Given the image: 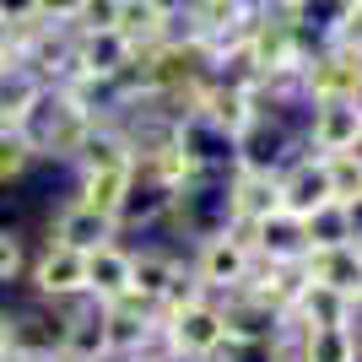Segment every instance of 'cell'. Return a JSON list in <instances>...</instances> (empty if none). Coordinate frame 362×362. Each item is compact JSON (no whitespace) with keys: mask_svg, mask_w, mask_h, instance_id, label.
Wrapping results in <instances>:
<instances>
[{"mask_svg":"<svg viewBox=\"0 0 362 362\" xmlns=\"http://www.w3.org/2000/svg\"><path fill=\"white\" fill-rule=\"evenodd\" d=\"M303 233H308V249H335V243H351V238H357V227H351V211L341 206V200L319 206L314 216H303Z\"/></svg>","mask_w":362,"mask_h":362,"instance_id":"cell-22","label":"cell"},{"mask_svg":"<svg viewBox=\"0 0 362 362\" xmlns=\"http://www.w3.org/2000/svg\"><path fill=\"white\" fill-rule=\"evenodd\" d=\"M0 362H28V357H16V351H0Z\"/></svg>","mask_w":362,"mask_h":362,"instance_id":"cell-36","label":"cell"},{"mask_svg":"<svg viewBox=\"0 0 362 362\" xmlns=\"http://www.w3.org/2000/svg\"><path fill=\"white\" fill-rule=\"evenodd\" d=\"M60 362H108V335H103V308L98 303H71L65 308Z\"/></svg>","mask_w":362,"mask_h":362,"instance_id":"cell-15","label":"cell"},{"mask_svg":"<svg viewBox=\"0 0 362 362\" xmlns=\"http://www.w3.org/2000/svg\"><path fill=\"white\" fill-rule=\"evenodd\" d=\"M130 179H136V168H108V173H81L76 179V200H87L92 211L114 216L119 211L124 189H130Z\"/></svg>","mask_w":362,"mask_h":362,"instance_id":"cell-20","label":"cell"},{"mask_svg":"<svg viewBox=\"0 0 362 362\" xmlns=\"http://www.w3.org/2000/svg\"><path fill=\"white\" fill-rule=\"evenodd\" d=\"M308 108H314V114H308V130H303L308 151L330 157V151L362 146V103H308Z\"/></svg>","mask_w":362,"mask_h":362,"instance_id":"cell-8","label":"cell"},{"mask_svg":"<svg viewBox=\"0 0 362 362\" xmlns=\"http://www.w3.org/2000/svg\"><path fill=\"white\" fill-rule=\"evenodd\" d=\"M276 184H281V211L292 216H314L319 206H330V173H325V157L319 151L303 146L292 163H281V173H276Z\"/></svg>","mask_w":362,"mask_h":362,"instance_id":"cell-6","label":"cell"},{"mask_svg":"<svg viewBox=\"0 0 362 362\" xmlns=\"http://www.w3.org/2000/svg\"><path fill=\"white\" fill-rule=\"evenodd\" d=\"M163 335H168V351H184V357H195V362H216V351L227 346V325H222L216 298L173 308L163 319Z\"/></svg>","mask_w":362,"mask_h":362,"instance_id":"cell-4","label":"cell"},{"mask_svg":"<svg viewBox=\"0 0 362 362\" xmlns=\"http://www.w3.org/2000/svg\"><path fill=\"white\" fill-rule=\"evenodd\" d=\"M119 238V222L103 211H92L87 200H65L60 211H54V222H49V243H60V249H71V255H92V249H103V243Z\"/></svg>","mask_w":362,"mask_h":362,"instance_id":"cell-7","label":"cell"},{"mask_svg":"<svg viewBox=\"0 0 362 362\" xmlns=\"http://www.w3.org/2000/svg\"><path fill=\"white\" fill-rule=\"evenodd\" d=\"M38 16V0H0V28L11 33V28H22V22H33Z\"/></svg>","mask_w":362,"mask_h":362,"instance_id":"cell-28","label":"cell"},{"mask_svg":"<svg viewBox=\"0 0 362 362\" xmlns=\"http://www.w3.org/2000/svg\"><path fill=\"white\" fill-rule=\"evenodd\" d=\"M227 195V222H259V216L281 211V184H276V173H243V168H233L222 184Z\"/></svg>","mask_w":362,"mask_h":362,"instance_id":"cell-9","label":"cell"},{"mask_svg":"<svg viewBox=\"0 0 362 362\" xmlns=\"http://www.w3.org/2000/svg\"><path fill=\"white\" fill-rule=\"evenodd\" d=\"M325 173H330V195L341 200V206L362 200V146L330 151V157H325Z\"/></svg>","mask_w":362,"mask_h":362,"instance_id":"cell-23","label":"cell"},{"mask_svg":"<svg viewBox=\"0 0 362 362\" xmlns=\"http://www.w3.org/2000/svg\"><path fill=\"white\" fill-rule=\"evenodd\" d=\"M292 362H362L357 335L346 325H319V330H281L276 335Z\"/></svg>","mask_w":362,"mask_h":362,"instance_id":"cell-10","label":"cell"},{"mask_svg":"<svg viewBox=\"0 0 362 362\" xmlns=\"http://www.w3.org/2000/svg\"><path fill=\"white\" fill-rule=\"evenodd\" d=\"M130 54L136 49L124 44L114 28H92V33H76V49H71V71H81V76H119L124 65H130Z\"/></svg>","mask_w":362,"mask_h":362,"instance_id":"cell-14","label":"cell"},{"mask_svg":"<svg viewBox=\"0 0 362 362\" xmlns=\"http://www.w3.org/2000/svg\"><path fill=\"white\" fill-rule=\"evenodd\" d=\"M255 255L271 259V265H287V259L308 255V233H303V216L292 211H271L255 222Z\"/></svg>","mask_w":362,"mask_h":362,"instance_id":"cell-17","label":"cell"},{"mask_svg":"<svg viewBox=\"0 0 362 362\" xmlns=\"http://www.w3.org/2000/svg\"><path fill=\"white\" fill-rule=\"evenodd\" d=\"M351 303H357V308H362V281H357V298H351Z\"/></svg>","mask_w":362,"mask_h":362,"instance_id":"cell-38","label":"cell"},{"mask_svg":"<svg viewBox=\"0 0 362 362\" xmlns=\"http://www.w3.org/2000/svg\"><path fill=\"white\" fill-rule=\"evenodd\" d=\"M249 259H255V222H227L206 238H195V255H189V271L211 298L222 292H238L243 276H249Z\"/></svg>","mask_w":362,"mask_h":362,"instance_id":"cell-1","label":"cell"},{"mask_svg":"<svg viewBox=\"0 0 362 362\" xmlns=\"http://www.w3.org/2000/svg\"><path fill=\"white\" fill-rule=\"evenodd\" d=\"M60 346H65V308H49V303L11 308L6 351H16V357H60Z\"/></svg>","mask_w":362,"mask_h":362,"instance_id":"cell-5","label":"cell"},{"mask_svg":"<svg viewBox=\"0 0 362 362\" xmlns=\"http://www.w3.org/2000/svg\"><path fill=\"white\" fill-rule=\"evenodd\" d=\"M216 362H292L281 341H227Z\"/></svg>","mask_w":362,"mask_h":362,"instance_id":"cell-26","label":"cell"},{"mask_svg":"<svg viewBox=\"0 0 362 362\" xmlns=\"http://www.w3.org/2000/svg\"><path fill=\"white\" fill-rule=\"evenodd\" d=\"M130 265H136V249L130 243H103V249H92L87 255V303H114L130 292Z\"/></svg>","mask_w":362,"mask_h":362,"instance_id":"cell-12","label":"cell"},{"mask_svg":"<svg viewBox=\"0 0 362 362\" xmlns=\"http://www.w3.org/2000/svg\"><path fill=\"white\" fill-rule=\"evenodd\" d=\"M76 33H92V28H114V0H81V11L71 22Z\"/></svg>","mask_w":362,"mask_h":362,"instance_id":"cell-27","label":"cell"},{"mask_svg":"<svg viewBox=\"0 0 362 362\" xmlns=\"http://www.w3.org/2000/svg\"><path fill=\"white\" fill-rule=\"evenodd\" d=\"M6 325H11V308H0V351H6Z\"/></svg>","mask_w":362,"mask_h":362,"instance_id":"cell-33","label":"cell"},{"mask_svg":"<svg viewBox=\"0 0 362 362\" xmlns=\"http://www.w3.org/2000/svg\"><path fill=\"white\" fill-rule=\"evenodd\" d=\"M233 6H238V11L249 16V22H255V16H265V11H271L276 0H233Z\"/></svg>","mask_w":362,"mask_h":362,"instance_id":"cell-31","label":"cell"},{"mask_svg":"<svg viewBox=\"0 0 362 362\" xmlns=\"http://www.w3.org/2000/svg\"><path fill=\"white\" fill-rule=\"evenodd\" d=\"M28 362H60V357H28Z\"/></svg>","mask_w":362,"mask_h":362,"instance_id":"cell-37","label":"cell"},{"mask_svg":"<svg viewBox=\"0 0 362 362\" xmlns=\"http://www.w3.org/2000/svg\"><path fill=\"white\" fill-rule=\"evenodd\" d=\"M303 276L319 281V287H335L357 298V281H362V249L357 243H335V249H308L303 255Z\"/></svg>","mask_w":362,"mask_h":362,"instance_id":"cell-16","label":"cell"},{"mask_svg":"<svg viewBox=\"0 0 362 362\" xmlns=\"http://www.w3.org/2000/svg\"><path fill=\"white\" fill-rule=\"evenodd\" d=\"M303 103H362V54L346 44L314 49L303 60Z\"/></svg>","mask_w":362,"mask_h":362,"instance_id":"cell-2","label":"cell"},{"mask_svg":"<svg viewBox=\"0 0 362 362\" xmlns=\"http://www.w3.org/2000/svg\"><path fill=\"white\" fill-rule=\"evenodd\" d=\"M179 271H184V255H173V249H163V243H146V249H136V265H130V292L157 308Z\"/></svg>","mask_w":362,"mask_h":362,"instance_id":"cell-18","label":"cell"},{"mask_svg":"<svg viewBox=\"0 0 362 362\" xmlns=\"http://www.w3.org/2000/svg\"><path fill=\"white\" fill-rule=\"evenodd\" d=\"M303 6H314V0H276V11H292V16H298Z\"/></svg>","mask_w":362,"mask_h":362,"instance_id":"cell-32","label":"cell"},{"mask_svg":"<svg viewBox=\"0 0 362 362\" xmlns=\"http://www.w3.org/2000/svg\"><path fill=\"white\" fill-rule=\"evenodd\" d=\"M28 287H33V298L49 303V308L87 303V255H71L60 243H44V249L28 259Z\"/></svg>","mask_w":362,"mask_h":362,"instance_id":"cell-3","label":"cell"},{"mask_svg":"<svg viewBox=\"0 0 362 362\" xmlns=\"http://www.w3.org/2000/svg\"><path fill=\"white\" fill-rule=\"evenodd\" d=\"M28 276V243L16 227H0V287H11Z\"/></svg>","mask_w":362,"mask_h":362,"instance_id":"cell-25","label":"cell"},{"mask_svg":"<svg viewBox=\"0 0 362 362\" xmlns=\"http://www.w3.org/2000/svg\"><path fill=\"white\" fill-rule=\"evenodd\" d=\"M330 6H341V11H351V6H362V0H330Z\"/></svg>","mask_w":362,"mask_h":362,"instance_id":"cell-35","label":"cell"},{"mask_svg":"<svg viewBox=\"0 0 362 362\" xmlns=\"http://www.w3.org/2000/svg\"><path fill=\"white\" fill-rule=\"evenodd\" d=\"M38 76L28 71V65L16 60V65H0V124H16L22 114H28V103L38 98Z\"/></svg>","mask_w":362,"mask_h":362,"instance_id":"cell-21","label":"cell"},{"mask_svg":"<svg viewBox=\"0 0 362 362\" xmlns=\"http://www.w3.org/2000/svg\"><path fill=\"white\" fill-rule=\"evenodd\" d=\"M76 11H81V0H38V16H44V22H65V28H71Z\"/></svg>","mask_w":362,"mask_h":362,"instance_id":"cell-30","label":"cell"},{"mask_svg":"<svg viewBox=\"0 0 362 362\" xmlns=\"http://www.w3.org/2000/svg\"><path fill=\"white\" fill-rule=\"evenodd\" d=\"M168 11H173V0H114V33L130 49H151L163 38Z\"/></svg>","mask_w":362,"mask_h":362,"instance_id":"cell-19","label":"cell"},{"mask_svg":"<svg viewBox=\"0 0 362 362\" xmlns=\"http://www.w3.org/2000/svg\"><path fill=\"white\" fill-rule=\"evenodd\" d=\"M173 195H179V189H168V184L136 173V179H130V189H124V200H119V211H114L119 238H124V233H141V227H163L168 211H173Z\"/></svg>","mask_w":362,"mask_h":362,"instance_id":"cell-11","label":"cell"},{"mask_svg":"<svg viewBox=\"0 0 362 362\" xmlns=\"http://www.w3.org/2000/svg\"><path fill=\"white\" fill-rule=\"evenodd\" d=\"M157 362H195V357H184V351H168V357H157Z\"/></svg>","mask_w":362,"mask_h":362,"instance_id":"cell-34","label":"cell"},{"mask_svg":"<svg viewBox=\"0 0 362 362\" xmlns=\"http://www.w3.org/2000/svg\"><path fill=\"white\" fill-rule=\"evenodd\" d=\"M216 308H222L227 341H276L281 335V314L265 308L259 298H249V292H222Z\"/></svg>","mask_w":362,"mask_h":362,"instance_id":"cell-13","label":"cell"},{"mask_svg":"<svg viewBox=\"0 0 362 362\" xmlns=\"http://www.w3.org/2000/svg\"><path fill=\"white\" fill-rule=\"evenodd\" d=\"M335 44H346L362 54V6H351L346 16H341V33H335Z\"/></svg>","mask_w":362,"mask_h":362,"instance_id":"cell-29","label":"cell"},{"mask_svg":"<svg viewBox=\"0 0 362 362\" xmlns=\"http://www.w3.org/2000/svg\"><path fill=\"white\" fill-rule=\"evenodd\" d=\"M38 163L33 157V146H28V136L16 130V124H0V184H11V179H22L28 168Z\"/></svg>","mask_w":362,"mask_h":362,"instance_id":"cell-24","label":"cell"}]
</instances>
